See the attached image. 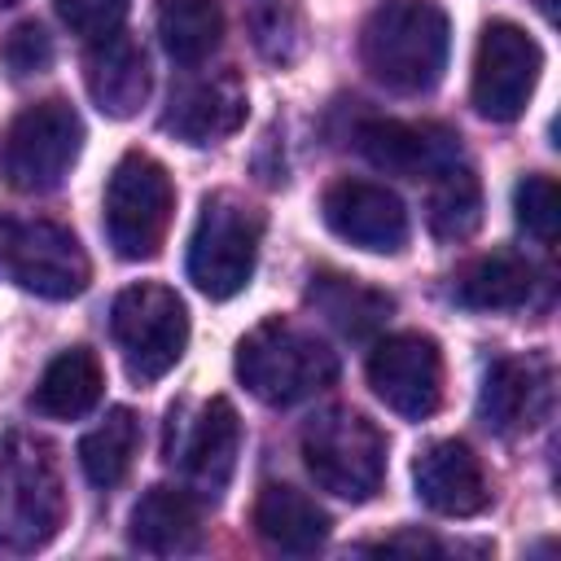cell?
Listing matches in <instances>:
<instances>
[{
  "label": "cell",
  "mask_w": 561,
  "mask_h": 561,
  "mask_svg": "<svg viewBox=\"0 0 561 561\" xmlns=\"http://www.w3.org/2000/svg\"><path fill=\"white\" fill-rule=\"evenodd\" d=\"M447 53H451V26L434 0H381L359 31L364 70L390 92L416 96L438 88L447 70Z\"/></svg>",
  "instance_id": "6da1fadb"
},
{
  "label": "cell",
  "mask_w": 561,
  "mask_h": 561,
  "mask_svg": "<svg viewBox=\"0 0 561 561\" xmlns=\"http://www.w3.org/2000/svg\"><path fill=\"white\" fill-rule=\"evenodd\" d=\"M237 381L272 403V408H289V403H302L311 394H320L324 386H333L337 377V355L307 329L289 324V320H263L254 324L241 346H237Z\"/></svg>",
  "instance_id": "7a4b0ae2"
},
{
  "label": "cell",
  "mask_w": 561,
  "mask_h": 561,
  "mask_svg": "<svg viewBox=\"0 0 561 561\" xmlns=\"http://www.w3.org/2000/svg\"><path fill=\"white\" fill-rule=\"evenodd\" d=\"M302 465L320 491L364 504L386 482V434L355 408H324L302 425Z\"/></svg>",
  "instance_id": "3957f363"
},
{
  "label": "cell",
  "mask_w": 561,
  "mask_h": 561,
  "mask_svg": "<svg viewBox=\"0 0 561 561\" xmlns=\"http://www.w3.org/2000/svg\"><path fill=\"white\" fill-rule=\"evenodd\" d=\"M66 522V486L53 447L31 434H13L0 460V543L13 552L44 548Z\"/></svg>",
  "instance_id": "277c9868"
},
{
  "label": "cell",
  "mask_w": 561,
  "mask_h": 561,
  "mask_svg": "<svg viewBox=\"0 0 561 561\" xmlns=\"http://www.w3.org/2000/svg\"><path fill=\"white\" fill-rule=\"evenodd\" d=\"M259 241H263V210L228 188L210 193L188 237V280L215 302L241 294L254 276Z\"/></svg>",
  "instance_id": "5b68a950"
},
{
  "label": "cell",
  "mask_w": 561,
  "mask_h": 561,
  "mask_svg": "<svg viewBox=\"0 0 561 561\" xmlns=\"http://www.w3.org/2000/svg\"><path fill=\"white\" fill-rule=\"evenodd\" d=\"M175 210V184L167 167L140 149L123 153L105 184V237L118 259H153L167 241Z\"/></svg>",
  "instance_id": "8992f818"
},
{
  "label": "cell",
  "mask_w": 561,
  "mask_h": 561,
  "mask_svg": "<svg viewBox=\"0 0 561 561\" xmlns=\"http://www.w3.org/2000/svg\"><path fill=\"white\" fill-rule=\"evenodd\" d=\"M110 333L123 351L127 377L149 386V381L167 377L188 346L184 298L167 285H153V280L127 285L110 307Z\"/></svg>",
  "instance_id": "52a82bcc"
},
{
  "label": "cell",
  "mask_w": 561,
  "mask_h": 561,
  "mask_svg": "<svg viewBox=\"0 0 561 561\" xmlns=\"http://www.w3.org/2000/svg\"><path fill=\"white\" fill-rule=\"evenodd\" d=\"M0 272L35 298H79L92 280V263L79 237L53 219H0Z\"/></svg>",
  "instance_id": "ba28073f"
},
{
  "label": "cell",
  "mask_w": 561,
  "mask_h": 561,
  "mask_svg": "<svg viewBox=\"0 0 561 561\" xmlns=\"http://www.w3.org/2000/svg\"><path fill=\"white\" fill-rule=\"evenodd\" d=\"M83 149V118L70 101H35L26 105L4 136V180L18 193H53Z\"/></svg>",
  "instance_id": "9c48e42d"
},
{
  "label": "cell",
  "mask_w": 561,
  "mask_h": 561,
  "mask_svg": "<svg viewBox=\"0 0 561 561\" xmlns=\"http://www.w3.org/2000/svg\"><path fill=\"white\" fill-rule=\"evenodd\" d=\"M543 70L539 39L517 22H486L473 53V110L491 123H513L526 114V101L535 96Z\"/></svg>",
  "instance_id": "30bf717a"
},
{
  "label": "cell",
  "mask_w": 561,
  "mask_h": 561,
  "mask_svg": "<svg viewBox=\"0 0 561 561\" xmlns=\"http://www.w3.org/2000/svg\"><path fill=\"white\" fill-rule=\"evenodd\" d=\"M368 386L373 394L408 416V421H425L438 412L443 403V355L438 342L425 333H390L373 346L368 355Z\"/></svg>",
  "instance_id": "8fae6325"
},
{
  "label": "cell",
  "mask_w": 561,
  "mask_h": 561,
  "mask_svg": "<svg viewBox=\"0 0 561 561\" xmlns=\"http://www.w3.org/2000/svg\"><path fill=\"white\" fill-rule=\"evenodd\" d=\"M320 215L324 224L373 254H399L408 245V210L403 202L373 180H333L320 197Z\"/></svg>",
  "instance_id": "7c38bea8"
},
{
  "label": "cell",
  "mask_w": 561,
  "mask_h": 561,
  "mask_svg": "<svg viewBox=\"0 0 561 561\" xmlns=\"http://www.w3.org/2000/svg\"><path fill=\"white\" fill-rule=\"evenodd\" d=\"M359 153L386 171V175H408V180H430L447 162L460 158V140L447 127L434 123H399V118H373L355 131Z\"/></svg>",
  "instance_id": "4fadbf2b"
},
{
  "label": "cell",
  "mask_w": 561,
  "mask_h": 561,
  "mask_svg": "<svg viewBox=\"0 0 561 561\" xmlns=\"http://www.w3.org/2000/svg\"><path fill=\"white\" fill-rule=\"evenodd\" d=\"M412 482H416L421 504L443 517H473L491 500L486 473H482L478 456L469 451V443H460V438L430 443L412 465Z\"/></svg>",
  "instance_id": "5bb4252c"
},
{
  "label": "cell",
  "mask_w": 561,
  "mask_h": 561,
  "mask_svg": "<svg viewBox=\"0 0 561 561\" xmlns=\"http://www.w3.org/2000/svg\"><path fill=\"white\" fill-rule=\"evenodd\" d=\"M83 83L101 114L131 118L149 101V57L131 35L110 31L101 39H92V48L83 57Z\"/></svg>",
  "instance_id": "9a60e30c"
},
{
  "label": "cell",
  "mask_w": 561,
  "mask_h": 561,
  "mask_svg": "<svg viewBox=\"0 0 561 561\" xmlns=\"http://www.w3.org/2000/svg\"><path fill=\"white\" fill-rule=\"evenodd\" d=\"M245 114H250L245 83L232 70H224V75L188 83L180 96H171L162 127L184 145H219L224 136H232L245 123Z\"/></svg>",
  "instance_id": "2e32d148"
},
{
  "label": "cell",
  "mask_w": 561,
  "mask_h": 561,
  "mask_svg": "<svg viewBox=\"0 0 561 561\" xmlns=\"http://www.w3.org/2000/svg\"><path fill=\"white\" fill-rule=\"evenodd\" d=\"M548 412V364L543 359H495L482 377L478 394V421L495 434L530 430Z\"/></svg>",
  "instance_id": "e0dca14e"
},
{
  "label": "cell",
  "mask_w": 561,
  "mask_h": 561,
  "mask_svg": "<svg viewBox=\"0 0 561 561\" xmlns=\"http://www.w3.org/2000/svg\"><path fill=\"white\" fill-rule=\"evenodd\" d=\"M237 447H241V421H237V408L219 394L197 412V421L180 447V465H184L197 500H219L228 491L232 469H237Z\"/></svg>",
  "instance_id": "ac0fdd59"
},
{
  "label": "cell",
  "mask_w": 561,
  "mask_h": 561,
  "mask_svg": "<svg viewBox=\"0 0 561 561\" xmlns=\"http://www.w3.org/2000/svg\"><path fill=\"white\" fill-rule=\"evenodd\" d=\"M131 543L140 552H153V557H180V552H193L197 539H202V513H197V500L180 486H149L136 508H131V526H127Z\"/></svg>",
  "instance_id": "d6986e66"
},
{
  "label": "cell",
  "mask_w": 561,
  "mask_h": 561,
  "mask_svg": "<svg viewBox=\"0 0 561 561\" xmlns=\"http://www.w3.org/2000/svg\"><path fill=\"white\" fill-rule=\"evenodd\" d=\"M254 530L280 552H316L329 539V513L298 486L267 482L254 495Z\"/></svg>",
  "instance_id": "ffe728a7"
},
{
  "label": "cell",
  "mask_w": 561,
  "mask_h": 561,
  "mask_svg": "<svg viewBox=\"0 0 561 561\" xmlns=\"http://www.w3.org/2000/svg\"><path fill=\"white\" fill-rule=\"evenodd\" d=\"M101 390H105L101 359L88 346H70L48 359V368L31 394V408L53 421H79L101 403Z\"/></svg>",
  "instance_id": "44dd1931"
},
{
  "label": "cell",
  "mask_w": 561,
  "mask_h": 561,
  "mask_svg": "<svg viewBox=\"0 0 561 561\" xmlns=\"http://www.w3.org/2000/svg\"><path fill=\"white\" fill-rule=\"evenodd\" d=\"M530 289H535L530 263L522 254L495 250V254H482L456 272L451 298L460 307H473V311H508V307H522L530 298Z\"/></svg>",
  "instance_id": "7402d4cb"
},
{
  "label": "cell",
  "mask_w": 561,
  "mask_h": 561,
  "mask_svg": "<svg viewBox=\"0 0 561 561\" xmlns=\"http://www.w3.org/2000/svg\"><path fill=\"white\" fill-rule=\"evenodd\" d=\"M307 302H311L333 329H342L346 337H368V333H377V329L390 320V311H394L390 294H377V289L359 285L355 276H333V272H324V276L311 280Z\"/></svg>",
  "instance_id": "603a6c76"
},
{
  "label": "cell",
  "mask_w": 561,
  "mask_h": 561,
  "mask_svg": "<svg viewBox=\"0 0 561 561\" xmlns=\"http://www.w3.org/2000/svg\"><path fill=\"white\" fill-rule=\"evenodd\" d=\"M430 180H434L430 184V206H425L430 232L438 241H469L482 224V184H478V175L456 158Z\"/></svg>",
  "instance_id": "cb8c5ba5"
},
{
  "label": "cell",
  "mask_w": 561,
  "mask_h": 561,
  "mask_svg": "<svg viewBox=\"0 0 561 561\" xmlns=\"http://www.w3.org/2000/svg\"><path fill=\"white\" fill-rule=\"evenodd\" d=\"M158 35H162V48L171 53V61H180V66L206 61L224 39L219 0H162Z\"/></svg>",
  "instance_id": "d4e9b609"
},
{
  "label": "cell",
  "mask_w": 561,
  "mask_h": 561,
  "mask_svg": "<svg viewBox=\"0 0 561 561\" xmlns=\"http://www.w3.org/2000/svg\"><path fill=\"white\" fill-rule=\"evenodd\" d=\"M140 447V421L131 408H110L96 430L79 438V465L92 486H118L136 460Z\"/></svg>",
  "instance_id": "484cf974"
},
{
  "label": "cell",
  "mask_w": 561,
  "mask_h": 561,
  "mask_svg": "<svg viewBox=\"0 0 561 561\" xmlns=\"http://www.w3.org/2000/svg\"><path fill=\"white\" fill-rule=\"evenodd\" d=\"M241 22L254 53L272 66H294L307 53V22L294 0H241Z\"/></svg>",
  "instance_id": "4316f807"
},
{
  "label": "cell",
  "mask_w": 561,
  "mask_h": 561,
  "mask_svg": "<svg viewBox=\"0 0 561 561\" xmlns=\"http://www.w3.org/2000/svg\"><path fill=\"white\" fill-rule=\"evenodd\" d=\"M513 210H517V224H522L539 245H552V241H557L561 197H557V180H552V175H526V180L513 188Z\"/></svg>",
  "instance_id": "83f0119b"
},
{
  "label": "cell",
  "mask_w": 561,
  "mask_h": 561,
  "mask_svg": "<svg viewBox=\"0 0 561 561\" xmlns=\"http://www.w3.org/2000/svg\"><path fill=\"white\" fill-rule=\"evenodd\" d=\"M0 61L13 79H31V75H44L53 66V39L39 22H18L4 44H0Z\"/></svg>",
  "instance_id": "f1b7e54d"
},
{
  "label": "cell",
  "mask_w": 561,
  "mask_h": 561,
  "mask_svg": "<svg viewBox=\"0 0 561 561\" xmlns=\"http://www.w3.org/2000/svg\"><path fill=\"white\" fill-rule=\"evenodd\" d=\"M57 13H61V22H66L75 35L101 39V35H110V31L123 26L127 0H57Z\"/></svg>",
  "instance_id": "f546056e"
},
{
  "label": "cell",
  "mask_w": 561,
  "mask_h": 561,
  "mask_svg": "<svg viewBox=\"0 0 561 561\" xmlns=\"http://www.w3.org/2000/svg\"><path fill=\"white\" fill-rule=\"evenodd\" d=\"M9 4H18V0H0V9H9Z\"/></svg>",
  "instance_id": "4dcf8cb0"
}]
</instances>
